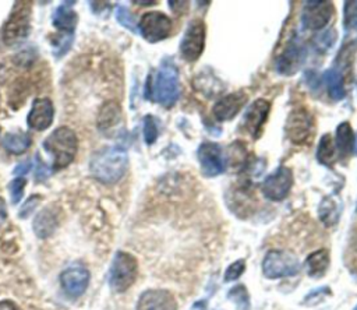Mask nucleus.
<instances>
[{"label": "nucleus", "mask_w": 357, "mask_h": 310, "mask_svg": "<svg viewBox=\"0 0 357 310\" xmlns=\"http://www.w3.org/2000/svg\"><path fill=\"white\" fill-rule=\"evenodd\" d=\"M147 100H153L164 108H172L180 97L179 70L172 60H164L155 74H150L146 86Z\"/></svg>", "instance_id": "f257e3e1"}, {"label": "nucleus", "mask_w": 357, "mask_h": 310, "mask_svg": "<svg viewBox=\"0 0 357 310\" xmlns=\"http://www.w3.org/2000/svg\"><path fill=\"white\" fill-rule=\"evenodd\" d=\"M128 157L124 148L113 145L97 151L90 161L91 175L104 185L117 183L126 174Z\"/></svg>", "instance_id": "f03ea898"}, {"label": "nucleus", "mask_w": 357, "mask_h": 310, "mask_svg": "<svg viewBox=\"0 0 357 310\" xmlns=\"http://www.w3.org/2000/svg\"><path fill=\"white\" fill-rule=\"evenodd\" d=\"M42 147L52 157V171H60L75 161L79 149V140L73 130L61 126L44 140Z\"/></svg>", "instance_id": "7ed1b4c3"}, {"label": "nucleus", "mask_w": 357, "mask_h": 310, "mask_svg": "<svg viewBox=\"0 0 357 310\" xmlns=\"http://www.w3.org/2000/svg\"><path fill=\"white\" fill-rule=\"evenodd\" d=\"M138 275L137 259L127 252H117L109 271V285L117 292H126L135 282Z\"/></svg>", "instance_id": "20e7f679"}, {"label": "nucleus", "mask_w": 357, "mask_h": 310, "mask_svg": "<svg viewBox=\"0 0 357 310\" xmlns=\"http://www.w3.org/2000/svg\"><path fill=\"white\" fill-rule=\"evenodd\" d=\"M31 3L19 2L15 5V9L3 26L2 39L6 45L13 46L26 41L31 28Z\"/></svg>", "instance_id": "39448f33"}, {"label": "nucleus", "mask_w": 357, "mask_h": 310, "mask_svg": "<svg viewBox=\"0 0 357 310\" xmlns=\"http://www.w3.org/2000/svg\"><path fill=\"white\" fill-rule=\"evenodd\" d=\"M300 267V262L295 255L282 250L268 252L262 262V273L269 280L293 277L299 274Z\"/></svg>", "instance_id": "423d86ee"}, {"label": "nucleus", "mask_w": 357, "mask_h": 310, "mask_svg": "<svg viewBox=\"0 0 357 310\" xmlns=\"http://www.w3.org/2000/svg\"><path fill=\"white\" fill-rule=\"evenodd\" d=\"M288 138L298 145L307 144L314 133V118L306 108L293 109L284 125Z\"/></svg>", "instance_id": "0eeeda50"}, {"label": "nucleus", "mask_w": 357, "mask_h": 310, "mask_svg": "<svg viewBox=\"0 0 357 310\" xmlns=\"http://www.w3.org/2000/svg\"><path fill=\"white\" fill-rule=\"evenodd\" d=\"M138 30L146 41L155 44L166 39L173 30L172 20L161 12H148L141 17Z\"/></svg>", "instance_id": "6e6552de"}, {"label": "nucleus", "mask_w": 357, "mask_h": 310, "mask_svg": "<svg viewBox=\"0 0 357 310\" xmlns=\"http://www.w3.org/2000/svg\"><path fill=\"white\" fill-rule=\"evenodd\" d=\"M206 28L202 20L195 19L189 23L186 33L180 42V55L186 62H195L204 52L205 48Z\"/></svg>", "instance_id": "1a4fd4ad"}, {"label": "nucleus", "mask_w": 357, "mask_h": 310, "mask_svg": "<svg viewBox=\"0 0 357 310\" xmlns=\"http://www.w3.org/2000/svg\"><path fill=\"white\" fill-rule=\"evenodd\" d=\"M293 172L288 167H279L264 181L261 190L265 199L271 201H282L287 199L293 188Z\"/></svg>", "instance_id": "9d476101"}, {"label": "nucleus", "mask_w": 357, "mask_h": 310, "mask_svg": "<svg viewBox=\"0 0 357 310\" xmlns=\"http://www.w3.org/2000/svg\"><path fill=\"white\" fill-rule=\"evenodd\" d=\"M305 57H306L305 45L298 39L296 35H292L278 55L276 70L283 75H293L303 64Z\"/></svg>", "instance_id": "9b49d317"}, {"label": "nucleus", "mask_w": 357, "mask_h": 310, "mask_svg": "<svg viewBox=\"0 0 357 310\" xmlns=\"http://www.w3.org/2000/svg\"><path fill=\"white\" fill-rule=\"evenodd\" d=\"M90 271L83 264H71L60 274V285L63 292L71 298L77 299L86 293L90 285Z\"/></svg>", "instance_id": "f8f14e48"}, {"label": "nucleus", "mask_w": 357, "mask_h": 310, "mask_svg": "<svg viewBox=\"0 0 357 310\" xmlns=\"http://www.w3.org/2000/svg\"><path fill=\"white\" fill-rule=\"evenodd\" d=\"M197 158L201 167V171L205 176L213 178L224 174L225 171V160L222 148L217 143L205 141L198 147Z\"/></svg>", "instance_id": "ddd939ff"}, {"label": "nucleus", "mask_w": 357, "mask_h": 310, "mask_svg": "<svg viewBox=\"0 0 357 310\" xmlns=\"http://www.w3.org/2000/svg\"><path fill=\"white\" fill-rule=\"evenodd\" d=\"M334 13L332 2H307L302 13V24L306 30L320 31L329 24Z\"/></svg>", "instance_id": "4468645a"}, {"label": "nucleus", "mask_w": 357, "mask_h": 310, "mask_svg": "<svg viewBox=\"0 0 357 310\" xmlns=\"http://www.w3.org/2000/svg\"><path fill=\"white\" fill-rule=\"evenodd\" d=\"M269 112H271V102L262 98L254 101L251 107L247 109L243 119V127L253 138L261 137L262 129L268 120Z\"/></svg>", "instance_id": "2eb2a0df"}, {"label": "nucleus", "mask_w": 357, "mask_h": 310, "mask_svg": "<svg viewBox=\"0 0 357 310\" xmlns=\"http://www.w3.org/2000/svg\"><path fill=\"white\" fill-rule=\"evenodd\" d=\"M137 310H177V303L166 289H148L139 296Z\"/></svg>", "instance_id": "dca6fc26"}, {"label": "nucleus", "mask_w": 357, "mask_h": 310, "mask_svg": "<svg viewBox=\"0 0 357 310\" xmlns=\"http://www.w3.org/2000/svg\"><path fill=\"white\" fill-rule=\"evenodd\" d=\"M55 118V108L49 98H37L32 102V108L27 116V125L30 129L42 131L50 127Z\"/></svg>", "instance_id": "f3484780"}, {"label": "nucleus", "mask_w": 357, "mask_h": 310, "mask_svg": "<svg viewBox=\"0 0 357 310\" xmlns=\"http://www.w3.org/2000/svg\"><path fill=\"white\" fill-rule=\"evenodd\" d=\"M246 104H247V95L243 91L232 93L229 95L222 97L215 104L212 113H213V116H215V119L220 120V122L232 120L246 107Z\"/></svg>", "instance_id": "a211bd4d"}, {"label": "nucleus", "mask_w": 357, "mask_h": 310, "mask_svg": "<svg viewBox=\"0 0 357 310\" xmlns=\"http://www.w3.org/2000/svg\"><path fill=\"white\" fill-rule=\"evenodd\" d=\"M60 224V208L53 206H48L44 208L34 219L32 228L35 235L41 239L49 238L53 232L57 229Z\"/></svg>", "instance_id": "6ab92c4d"}, {"label": "nucleus", "mask_w": 357, "mask_h": 310, "mask_svg": "<svg viewBox=\"0 0 357 310\" xmlns=\"http://www.w3.org/2000/svg\"><path fill=\"white\" fill-rule=\"evenodd\" d=\"M79 24V15L67 5L59 6L53 13V27L59 34L75 35V30Z\"/></svg>", "instance_id": "aec40b11"}, {"label": "nucleus", "mask_w": 357, "mask_h": 310, "mask_svg": "<svg viewBox=\"0 0 357 310\" xmlns=\"http://www.w3.org/2000/svg\"><path fill=\"white\" fill-rule=\"evenodd\" d=\"M123 112L122 107L116 101H108L102 105L98 113V129L104 133L110 131L122 123Z\"/></svg>", "instance_id": "412c9836"}, {"label": "nucleus", "mask_w": 357, "mask_h": 310, "mask_svg": "<svg viewBox=\"0 0 357 310\" xmlns=\"http://www.w3.org/2000/svg\"><path fill=\"white\" fill-rule=\"evenodd\" d=\"M340 214H342V201H339L335 196H327L321 200L318 206V217L325 226L329 228L338 224Z\"/></svg>", "instance_id": "4be33fe9"}, {"label": "nucleus", "mask_w": 357, "mask_h": 310, "mask_svg": "<svg viewBox=\"0 0 357 310\" xmlns=\"http://www.w3.org/2000/svg\"><path fill=\"white\" fill-rule=\"evenodd\" d=\"M32 144V138L26 131H10L3 138V147L8 152L20 155L26 152Z\"/></svg>", "instance_id": "5701e85b"}, {"label": "nucleus", "mask_w": 357, "mask_h": 310, "mask_svg": "<svg viewBox=\"0 0 357 310\" xmlns=\"http://www.w3.org/2000/svg\"><path fill=\"white\" fill-rule=\"evenodd\" d=\"M329 267L328 250H317L306 259V270L311 278H321Z\"/></svg>", "instance_id": "b1692460"}, {"label": "nucleus", "mask_w": 357, "mask_h": 310, "mask_svg": "<svg viewBox=\"0 0 357 310\" xmlns=\"http://www.w3.org/2000/svg\"><path fill=\"white\" fill-rule=\"evenodd\" d=\"M354 144V136H353V129L349 122H343L338 126L336 129V141L335 147L336 151L342 158H346L347 155H350Z\"/></svg>", "instance_id": "393cba45"}, {"label": "nucleus", "mask_w": 357, "mask_h": 310, "mask_svg": "<svg viewBox=\"0 0 357 310\" xmlns=\"http://www.w3.org/2000/svg\"><path fill=\"white\" fill-rule=\"evenodd\" d=\"M324 82L327 84L328 94L334 101H340L345 98V80L342 74L335 67L325 71Z\"/></svg>", "instance_id": "a878e982"}, {"label": "nucleus", "mask_w": 357, "mask_h": 310, "mask_svg": "<svg viewBox=\"0 0 357 310\" xmlns=\"http://www.w3.org/2000/svg\"><path fill=\"white\" fill-rule=\"evenodd\" d=\"M356 51H357V44L353 41V42H350V44L343 45L340 53L338 55L335 69L342 74L345 83H346V80H347V75H349L350 71L353 70V59H354Z\"/></svg>", "instance_id": "bb28decb"}, {"label": "nucleus", "mask_w": 357, "mask_h": 310, "mask_svg": "<svg viewBox=\"0 0 357 310\" xmlns=\"http://www.w3.org/2000/svg\"><path fill=\"white\" fill-rule=\"evenodd\" d=\"M336 147L329 134H324L317 148V160L325 167H331L336 161Z\"/></svg>", "instance_id": "cd10ccee"}, {"label": "nucleus", "mask_w": 357, "mask_h": 310, "mask_svg": "<svg viewBox=\"0 0 357 310\" xmlns=\"http://www.w3.org/2000/svg\"><path fill=\"white\" fill-rule=\"evenodd\" d=\"M343 9V27L345 30H357V0L345 2Z\"/></svg>", "instance_id": "c85d7f7f"}, {"label": "nucleus", "mask_w": 357, "mask_h": 310, "mask_svg": "<svg viewBox=\"0 0 357 310\" xmlns=\"http://www.w3.org/2000/svg\"><path fill=\"white\" fill-rule=\"evenodd\" d=\"M160 136V126L157 119L153 115L144 118V140L148 145L154 144Z\"/></svg>", "instance_id": "c756f323"}, {"label": "nucleus", "mask_w": 357, "mask_h": 310, "mask_svg": "<svg viewBox=\"0 0 357 310\" xmlns=\"http://www.w3.org/2000/svg\"><path fill=\"white\" fill-rule=\"evenodd\" d=\"M229 298L238 304L239 310L250 309V299H249V293H247V289L244 288V285H236L229 292Z\"/></svg>", "instance_id": "7c9ffc66"}, {"label": "nucleus", "mask_w": 357, "mask_h": 310, "mask_svg": "<svg viewBox=\"0 0 357 310\" xmlns=\"http://www.w3.org/2000/svg\"><path fill=\"white\" fill-rule=\"evenodd\" d=\"M116 19L119 21L120 26H123L124 28L130 30L131 33H135L137 31V24H135V20L133 17V15L130 13L128 9L123 8V6H119L116 9Z\"/></svg>", "instance_id": "2f4dec72"}, {"label": "nucleus", "mask_w": 357, "mask_h": 310, "mask_svg": "<svg viewBox=\"0 0 357 310\" xmlns=\"http://www.w3.org/2000/svg\"><path fill=\"white\" fill-rule=\"evenodd\" d=\"M52 168H49L45 161L41 158V154L35 155V172H34V178L35 182H45L50 175H52Z\"/></svg>", "instance_id": "473e14b6"}, {"label": "nucleus", "mask_w": 357, "mask_h": 310, "mask_svg": "<svg viewBox=\"0 0 357 310\" xmlns=\"http://www.w3.org/2000/svg\"><path fill=\"white\" fill-rule=\"evenodd\" d=\"M26 185H27V181L24 178H16L15 181L10 182L9 192H10V196H12V204H17L23 199Z\"/></svg>", "instance_id": "72a5a7b5"}, {"label": "nucleus", "mask_w": 357, "mask_h": 310, "mask_svg": "<svg viewBox=\"0 0 357 310\" xmlns=\"http://www.w3.org/2000/svg\"><path fill=\"white\" fill-rule=\"evenodd\" d=\"M335 41H336V31L328 30L322 33L318 38H316V48L321 51H328L329 48L334 46Z\"/></svg>", "instance_id": "f704fd0d"}, {"label": "nucleus", "mask_w": 357, "mask_h": 310, "mask_svg": "<svg viewBox=\"0 0 357 310\" xmlns=\"http://www.w3.org/2000/svg\"><path fill=\"white\" fill-rule=\"evenodd\" d=\"M41 200H42V197H41L39 194H34V196L28 197V199L26 200V203L23 204V207L20 208L19 217L23 218V219L28 218V217L34 212V210L38 207V204L41 203Z\"/></svg>", "instance_id": "c9c22d12"}, {"label": "nucleus", "mask_w": 357, "mask_h": 310, "mask_svg": "<svg viewBox=\"0 0 357 310\" xmlns=\"http://www.w3.org/2000/svg\"><path fill=\"white\" fill-rule=\"evenodd\" d=\"M246 270V262L244 260H236L235 263H232L226 273H225V281L231 282V281H236Z\"/></svg>", "instance_id": "e433bc0d"}, {"label": "nucleus", "mask_w": 357, "mask_h": 310, "mask_svg": "<svg viewBox=\"0 0 357 310\" xmlns=\"http://www.w3.org/2000/svg\"><path fill=\"white\" fill-rule=\"evenodd\" d=\"M31 170V164H30V160L26 161V163H21L17 165V168L15 170V175L20 176V175H27L28 171Z\"/></svg>", "instance_id": "4c0bfd02"}, {"label": "nucleus", "mask_w": 357, "mask_h": 310, "mask_svg": "<svg viewBox=\"0 0 357 310\" xmlns=\"http://www.w3.org/2000/svg\"><path fill=\"white\" fill-rule=\"evenodd\" d=\"M0 310H21V307L13 300H0Z\"/></svg>", "instance_id": "58836bf2"}, {"label": "nucleus", "mask_w": 357, "mask_h": 310, "mask_svg": "<svg viewBox=\"0 0 357 310\" xmlns=\"http://www.w3.org/2000/svg\"><path fill=\"white\" fill-rule=\"evenodd\" d=\"M8 218V210H6V203L5 200L0 197V226H2L5 224Z\"/></svg>", "instance_id": "ea45409f"}, {"label": "nucleus", "mask_w": 357, "mask_h": 310, "mask_svg": "<svg viewBox=\"0 0 357 310\" xmlns=\"http://www.w3.org/2000/svg\"><path fill=\"white\" fill-rule=\"evenodd\" d=\"M135 5H139V6H151V5H157V2H135Z\"/></svg>", "instance_id": "a19ab883"}, {"label": "nucleus", "mask_w": 357, "mask_h": 310, "mask_svg": "<svg viewBox=\"0 0 357 310\" xmlns=\"http://www.w3.org/2000/svg\"><path fill=\"white\" fill-rule=\"evenodd\" d=\"M356 154H357V140H356Z\"/></svg>", "instance_id": "79ce46f5"}, {"label": "nucleus", "mask_w": 357, "mask_h": 310, "mask_svg": "<svg viewBox=\"0 0 357 310\" xmlns=\"http://www.w3.org/2000/svg\"><path fill=\"white\" fill-rule=\"evenodd\" d=\"M356 310H357V307H356Z\"/></svg>", "instance_id": "37998d69"}]
</instances>
